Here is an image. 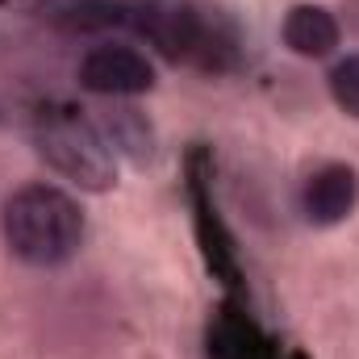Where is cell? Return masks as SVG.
Here are the masks:
<instances>
[{"mask_svg": "<svg viewBox=\"0 0 359 359\" xmlns=\"http://www.w3.org/2000/svg\"><path fill=\"white\" fill-rule=\"evenodd\" d=\"M34 147L59 176L84 192H109L117 184L113 142L104 138L100 121L76 104H42L34 113Z\"/></svg>", "mask_w": 359, "mask_h": 359, "instance_id": "3957f363", "label": "cell"}, {"mask_svg": "<svg viewBox=\"0 0 359 359\" xmlns=\"http://www.w3.org/2000/svg\"><path fill=\"white\" fill-rule=\"evenodd\" d=\"M4 247L29 268H63L84 247V209L59 184H25L0 213Z\"/></svg>", "mask_w": 359, "mask_h": 359, "instance_id": "7a4b0ae2", "label": "cell"}, {"mask_svg": "<svg viewBox=\"0 0 359 359\" xmlns=\"http://www.w3.org/2000/svg\"><path fill=\"white\" fill-rule=\"evenodd\" d=\"M326 84H330V96H334V104H339L347 117H355V121H359V55H347V59H339V63L330 67Z\"/></svg>", "mask_w": 359, "mask_h": 359, "instance_id": "30bf717a", "label": "cell"}, {"mask_svg": "<svg viewBox=\"0 0 359 359\" xmlns=\"http://www.w3.org/2000/svg\"><path fill=\"white\" fill-rule=\"evenodd\" d=\"M297 205H301V217L309 226H318V230L347 222L359 205V172L351 163H322V168H313L301 180Z\"/></svg>", "mask_w": 359, "mask_h": 359, "instance_id": "52a82bcc", "label": "cell"}, {"mask_svg": "<svg viewBox=\"0 0 359 359\" xmlns=\"http://www.w3.org/2000/svg\"><path fill=\"white\" fill-rule=\"evenodd\" d=\"M217 163H213V151L209 147H192L188 159H184V196H188V213H192V238H196V251L205 259V271L217 280V288L230 297V301H251V288H247V268H243V255H238V238L217 205Z\"/></svg>", "mask_w": 359, "mask_h": 359, "instance_id": "277c9868", "label": "cell"}, {"mask_svg": "<svg viewBox=\"0 0 359 359\" xmlns=\"http://www.w3.org/2000/svg\"><path fill=\"white\" fill-rule=\"evenodd\" d=\"M100 130H104V138H109L113 147L130 151L138 163H142V159H151L155 134H151V126L142 121V113H138V109H109V113H104V121H100Z\"/></svg>", "mask_w": 359, "mask_h": 359, "instance_id": "9c48e42d", "label": "cell"}, {"mask_svg": "<svg viewBox=\"0 0 359 359\" xmlns=\"http://www.w3.org/2000/svg\"><path fill=\"white\" fill-rule=\"evenodd\" d=\"M205 351L209 359H305L301 351L276 343L259 326V318L251 313V301H230V297L209 318Z\"/></svg>", "mask_w": 359, "mask_h": 359, "instance_id": "5b68a950", "label": "cell"}, {"mask_svg": "<svg viewBox=\"0 0 359 359\" xmlns=\"http://www.w3.org/2000/svg\"><path fill=\"white\" fill-rule=\"evenodd\" d=\"M42 13L67 34H134L168 63L201 76H234L247 63L238 21L209 0H46Z\"/></svg>", "mask_w": 359, "mask_h": 359, "instance_id": "6da1fadb", "label": "cell"}, {"mask_svg": "<svg viewBox=\"0 0 359 359\" xmlns=\"http://www.w3.org/2000/svg\"><path fill=\"white\" fill-rule=\"evenodd\" d=\"M280 38H284V46H288L297 59H326V55H334V46L343 42V25H339V17H334L326 4L301 0V4H292V8L284 13Z\"/></svg>", "mask_w": 359, "mask_h": 359, "instance_id": "ba28073f", "label": "cell"}, {"mask_svg": "<svg viewBox=\"0 0 359 359\" xmlns=\"http://www.w3.org/2000/svg\"><path fill=\"white\" fill-rule=\"evenodd\" d=\"M80 84L96 96H142L155 88V67L138 46L100 42L80 59Z\"/></svg>", "mask_w": 359, "mask_h": 359, "instance_id": "8992f818", "label": "cell"}]
</instances>
